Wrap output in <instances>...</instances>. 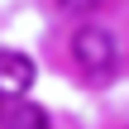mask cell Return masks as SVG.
<instances>
[{"label": "cell", "mask_w": 129, "mask_h": 129, "mask_svg": "<svg viewBox=\"0 0 129 129\" xmlns=\"http://www.w3.org/2000/svg\"><path fill=\"white\" fill-rule=\"evenodd\" d=\"M72 57H77V67L86 72V77H110L115 67H120V43H115V34L110 29H101V24H81L77 29V38H72Z\"/></svg>", "instance_id": "6da1fadb"}, {"label": "cell", "mask_w": 129, "mask_h": 129, "mask_svg": "<svg viewBox=\"0 0 129 129\" xmlns=\"http://www.w3.org/2000/svg\"><path fill=\"white\" fill-rule=\"evenodd\" d=\"M29 86H34V62L24 53L0 48V96H24Z\"/></svg>", "instance_id": "7a4b0ae2"}, {"label": "cell", "mask_w": 129, "mask_h": 129, "mask_svg": "<svg viewBox=\"0 0 129 129\" xmlns=\"http://www.w3.org/2000/svg\"><path fill=\"white\" fill-rule=\"evenodd\" d=\"M0 129H53V124H48V110H43V105H29V101H24V105H14V110L5 115Z\"/></svg>", "instance_id": "3957f363"}]
</instances>
